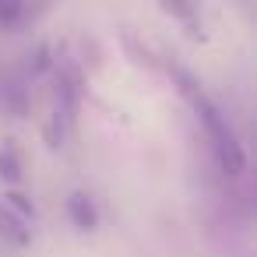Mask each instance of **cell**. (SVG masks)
Listing matches in <instances>:
<instances>
[{
  "label": "cell",
  "instance_id": "6da1fadb",
  "mask_svg": "<svg viewBox=\"0 0 257 257\" xmlns=\"http://www.w3.org/2000/svg\"><path fill=\"white\" fill-rule=\"evenodd\" d=\"M176 81H180V92L187 95L190 109L197 113V120H201V127H204V134H208V141H211V152H215L218 169H222L225 176L246 173V152H243V145H239V138H236L229 116L208 99V92H204L187 71H176Z\"/></svg>",
  "mask_w": 257,
  "mask_h": 257
},
{
  "label": "cell",
  "instance_id": "7a4b0ae2",
  "mask_svg": "<svg viewBox=\"0 0 257 257\" xmlns=\"http://www.w3.org/2000/svg\"><path fill=\"white\" fill-rule=\"evenodd\" d=\"M0 236H4L8 243L15 246H29L32 243V229H29V218L15 215L4 201H0Z\"/></svg>",
  "mask_w": 257,
  "mask_h": 257
},
{
  "label": "cell",
  "instance_id": "3957f363",
  "mask_svg": "<svg viewBox=\"0 0 257 257\" xmlns=\"http://www.w3.org/2000/svg\"><path fill=\"white\" fill-rule=\"evenodd\" d=\"M67 218L78 225V229H95L99 225V208H95V201L88 197V194H71L67 197Z\"/></svg>",
  "mask_w": 257,
  "mask_h": 257
},
{
  "label": "cell",
  "instance_id": "277c9868",
  "mask_svg": "<svg viewBox=\"0 0 257 257\" xmlns=\"http://www.w3.org/2000/svg\"><path fill=\"white\" fill-rule=\"evenodd\" d=\"M29 18V0H0V29H18Z\"/></svg>",
  "mask_w": 257,
  "mask_h": 257
},
{
  "label": "cell",
  "instance_id": "5b68a950",
  "mask_svg": "<svg viewBox=\"0 0 257 257\" xmlns=\"http://www.w3.org/2000/svg\"><path fill=\"white\" fill-rule=\"evenodd\" d=\"M0 180L22 183V159L15 155V148H0Z\"/></svg>",
  "mask_w": 257,
  "mask_h": 257
}]
</instances>
